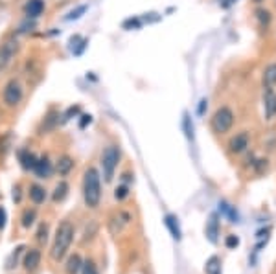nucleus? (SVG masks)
Wrapping results in <instances>:
<instances>
[{"instance_id": "obj_7", "label": "nucleus", "mask_w": 276, "mask_h": 274, "mask_svg": "<svg viewBox=\"0 0 276 274\" xmlns=\"http://www.w3.org/2000/svg\"><path fill=\"white\" fill-rule=\"evenodd\" d=\"M262 105H264L265 120H275L276 118V91L275 87H264L262 91Z\"/></svg>"}, {"instance_id": "obj_20", "label": "nucleus", "mask_w": 276, "mask_h": 274, "mask_svg": "<svg viewBox=\"0 0 276 274\" xmlns=\"http://www.w3.org/2000/svg\"><path fill=\"white\" fill-rule=\"evenodd\" d=\"M144 26V22H142V17H138V15H135V17H127L124 22H122V28L124 30H140Z\"/></svg>"}, {"instance_id": "obj_33", "label": "nucleus", "mask_w": 276, "mask_h": 274, "mask_svg": "<svg viewBox=\"0 0 276 274\" xmlns=\"http://www.w3.org/2000/svg\"><path fill=\"white\" fill-rule=\"evenodd\" d=\"M206 109H208V99H206V97H203V99L199 101L197 114H199V116H204V112H206Z\"/></svg>"}, {"instance_id": "obj_17", "label": "nucleus", "mask_w": 276, "mask_h": 274, "mask_svg": "<svg viewBox=\"0 0 276 274\" xmlns=\"http://www.w3.org/2000/svg\"><path fill=\"white\" fill-rule=\"evenodd\" d=\"M254 15H256V20L260 22V28L267 30L271 24V20H273V13H271L267 7H256Z\"/></svg>"}, {"instance_id": "obj_6", "label": "nucleus", "mask_w": 276, "mask_h": 274, "mask_svg": "<svg viewBox=\"0 0 276 274\" xmlns=\"http://www.w3.org/2000/svg\"><path fill=\"white\" fill-rule=\"evenodd\" d=\"M18 50H20V44H18L17 37H9L4 43L0 44V70L4 72L18 55Z\"/></svg>"}, {"instance_id": "obj_23", "label": "nucleus", "mask_w": 276, "mask_h": 274, "mask_svg": "<svg viewBox=\"0 0 276 274\" xmlns=\"http://www.w3.org/2000/svg\"><path fill=\"white\" fill-rule=\"evenodd\" d=\"M166 226L169 228V232H171V236H173L175 239H180V228H179V223H177V217L175 215H166Z\"/></svg>"}, {"instance_id": "obj_21", "label": "nucleus", "mask_w": 276, "mask_h": 274, "mask_svg": "<svg viewBox=\"0 0 276 274\" xmlns=\"http://www.w3.org/2000/svg\"><path fill=\"white\" fill-rule=\"evenodd\" d=\"M83 262H81V258L78 254H74V256L68 258V262H66V273L68 274H78L79 269H81Z\"/></svg>"}, {"instance_id": "obj_19", "label": "nucleus", "mask_w": 276, "mask_h": 274, "mask_svg": "<svg viewBox=\"0 0 276 274\" xmlns=\"http://www.w3.org/2000/svg\"><path fill=\"white\" fill-rule=\"evenodd\" d=\"M68 184L65 183V181H61L57 186H55L54 189V195H52V199H54V202H61V201H65V197L68 195Z\"/></svg>"}, {"instance_id": "obj_30", "label": "nucleus", "mask_w": 276, "mask_h": 274, "mask_svg": "<svg viewBox=\"0 0 276 274\" xmlns=\"http://www.w3.org/2000/svg\"><path fill=\"white\" fill-rule=\"evenodd\" d=\"M81 274H98L96 265L92 262H85L83 265H81Z\"/></svg>"}, {"instance_id": "obj_13", "label": "nucleus", "mask_w": 276, "mask_h": 274, "mask_svg": "<svg viewBox=\"0 0 276 274\" xmlns=\"http://www.w3.org/2000/svg\"><path fill=\"white\" fill-rule=\"evenodd\" d=\"M37 159H39V157H35L30 149H20V151H18V162L22 166V170H26V171H33Z\"/></svg>"}, {"instance_id": "obj_24", "label": "nucleus", "mask_w": 276, "mask_h": 274, "mask_svg": "<svg viewBox=\"0 0 276 274\" xmlns=\"http://www.w3.org/2000/svg\"><path fill=\"white\" fill-rule=\"evenodd\" d=\"M182 131H184L188 140H193V122H192V118H190L188 112L182 114Z\"/></svg>"}, {"instance_id": "obj_5", "label": "nucleus", "mask_w": 276, "mask_h": 274, "mask_svg": "<svg viewBox=\"0 0 276 274\" xmlns=\"http://www.w3.org/2000/svg\"><path fill=\"white\" fill-rule=\"evenodd\" d=\"M120 159H122V153L118 146H114L113 144V146H107L103 149L100 164H102V173H103L105 183H113L114 171H116V168L120 164Z\"/></svg>"}, {"instance_id": "obj_35", "label": "nucleus", "mask_w": 276, "mask_h": 274, "mask_svg": "<svg viewBox=\"0 0 276 274\" xmlns=\"http://www.w3.org/2000/svg\"><path fill=\"white\" fill-rule=\"evenodd\" d=\"M13 201L20 202V186H15V188H13Z\"/></svg>"}, {"instance_id": "obj_28", "label": "nucleus", "mask_w": 276, "mask_h": 274, "mask_svg": "<svg viewBox=\"0 0 276 274\" xmlns=\"http://www.w3.org/2000/svg\"><path fill=\"white\" fill-rule=\"evenodd\" d=\"M219 258H210V262L206 263V273L208 274H219Z\"/></svg>"}, {"instance_id": "obj_14", "label": "nucleus", "mask_w": 276, "mask_h": 274, "mask_svg": "<svg viewBox=\"0 0 276 274\" xmlns=\"http://www.w3.org/2000/svg\"><path fill=\"white\" fill-rule=\"evenodd\" d=\"M262 83L264 87H276V61L265 65L262 70Z\"/></svg>"}, {"instance_id": "obj_16", "label": "nucleus", "mask_w": 276, "mask_h": 274, "mask_svg": "<svg viewBox=\"0 0 276 274\" xmlns=\"http://www.w3.org/2000/svg\"><path fill=\"white\" fill-rule=\"evenodd\" d=\"M28 195H30L33 204H42V202L46 201V189L39 186V184H31L30 189H28Z\"/></svg>"}, {"instance_id": "obj_4", "label": "nucleus", "mask_w": 276, "mask_h": 274, "mask_svg": "<svg viewBox=\"0 0 276 274\" xmlns=\"http://www.w3.org/2000/svg\"><path fill=\"white\" fill-rule=\"evenodd\" d=\"M24 99V87L18 78H9L2 89V105L6 109H17Z\"/></svg>"}, {"instance_id": "obj_37", "label": "nucleus", "mask_w": 276, "mask_h": 274, "mask_svg": "<svg viewBox=\"0 0 276 274\" xmlns=\"http://www.w3.org/2000/svg\"><path fill=\"white\" fill-rule=\"evenodd\" d=\"M234 2H238V0H225V2H221V6L223 7H230L232 4H234Z\"/></svg>"}, {"instance_id": "obj_12", "label": "nucleus", "mask_w": 276, "mask_h": 274, "mask_svg": "<svg viewBox=\"0 0 276 274\" xmlns=\"http://www.w3.org/2000/svg\"><path fill=\"white\" fill-rule=\"evenodd\" d=\"M54 170L59 173L61 177H66L74 170V159L70 155H61L59 159H57V162H55Z\"/></svg>"}, {"instance_id": "obj_3", "label": "nucleus", "mask_w": 276, "mask_h": 274, "mask_svg": "<svg viewBox=\"0 0 276 274\" xmlns=\"http://www.w3.org/2000/svg\"><path fill=\"white\" fill-rule=\"evenodd\" d=\"M74 239V226L68 223V221H63L57 230H55V239H54V245H52V258L55 262H61L65 258L66 250L70 247Z\"/></svg>"}, {"instance_id": "obj_32", "label": "nucleus", "mask_w": 276, "mask_h": 274, "mask_svg": "<svg viewBox=\"0 0 276 274\" xmlns=\"http://www.w3.org/2000/svg\"><path fill=\"white\" fill-rule=\"evenodd\" d=\"M225 245H227L228 249H236V247L240 245V238H238V236H228V238L225 239Z\"/></svg>"}, {"instance_id": "obj_11", "label": "nucleus", "mask_w": 276, "mask_h": 274, "mask_svg": "<svg viewBox=\"0 0 276 274\" xmlns=\"http://www.w3.org/2000/svg\"><path fill=\"white\" fill-rule=\"evenodd\" d=\"M33 173H35L39 179H50V175L54 173V166L50 162V159L44 155V157H39L35 162V168H33Z\"/></svg>"}, {"instance_id": "obj_9", "label": "nucleus", "mask_w": 276, "mask_h": 274, "mask_svg": "<svg viewBox=\"0 0 276 274\" xmlns=\"http://www.w3.org/2000/svg\"><path fill=\"white\" fill-rule=\"evenodd\" d=\"M59 110H55V109H50L48 112H46V116L42 118V122H41V127H39V134H48L50 131H54L57 125H59Z\"/></svg>"}, {"instance_id": "obj_31", "label": "nucleus", "mask_w": 276, "mask_h": 274, "mask_svg": "<svg viewBox=\"0 0 276 274\" xmlns=\"http://www.w3.org/2000/svg\"><path fill=\"white\" fill-rule=\"evenodd\" d=\"M90 123H92V116H90V114H81V116H79V129L89 127Z\"/></svg>"}, {"instance_id": "obj_34", "label": "nucleus", "mask_w": 276, "mask_h": 274, "mask_svg": "<svg viewBox=\"0 0 276 274\" xmlns=\"http://www.w3.org/2000/svg\"><path fill=\"white\" fill-rule=\"evenodd\" d=\"M46 234H48V226L41 225V228H39V234H37V239H39L41 243H44V241H46Z\"/></svg>"}, {"instance_id": "obj_29", "label": "nucleus", "mask_w": 276, "mask_h": 274, "mask_svg": "<svg viewBox=\"0 0 276 274\" xmlns=\"http://www.w3.org/2000/svg\"><path fill=\"white\" fill-rule=\"evenodd\" d=\"M127 195H129V186H127V184H122V186H118V188L114 189V197H116L118 201H124Z\"/></svg>"}, {"instance_id": "obj_10", "label": "nucleus", "mask_w": 276, "mask_h": 274, "mask_svg": "<svg viewBox=\"0 0 276 274\" xmlns=\"http://www.w3.org/2000/svg\"><path fill=\"white\" fill-rule=\"evenodd\" d=\"M44 7H46V2H44V0H26L22 11H24L26 18L35 20V18H39L42 13H44Z\"/></svg>"}, {"instance_id": "obj_36", "label": "nucleus", "mask_w": 276, "mask_h": 274, "mask_svg": "<svg viewBox=\"0 0 276 274\" xmlns=\"http://www.w3.org/2000/svg\"><path fill=\"white\" fill-rule=\"evenodd\" d=\"M4 225H6V210L0 208V230L4 228Z\"/></svg>"}, {"instance_id": "obj_1", "label": "nucleus", "mask_w": 276, "mask_h": 274, "mask_svg": "<svg viewBox=\"0 0 276 274\" xmlns=\"http://www.w3.org/2000/svg\"><path fill=\"white\" fill-rule=\"evenodd\" d=\"M83 199L89 208H98L102 201V177L96 168H87L83 175Z\"/></svg>"}, {"instance_id": "obj_38", "label": "nucleus", "mask_w": 276, "mask_h": 274, "mask_svg": "<svg viewBox=\"0 0 276 274\" xmlns=\"http://www.w3.org/2000/svg\"><path fill=\"white\" fill-rule=\"evenodd\" d=\"M252 2H254L256 6H260V4H264V0H252Z\"/></svg>"}, {"instance_id": "obj_8", "label": "nucleus", "mask_w": 276, "mask_h": 274, "mask_svg": "<svg viewBox=\"0 0 276 274\" xmlns=\"http://www.w3.org/2000/svg\"><path fill=\"white\" fill-rule=\"evenodd\" d=\"M251 146V134L249 131H240V133H236L230 140H228V153H232V155H241V153H245Z\"/></svg>"}, {"instance_id": "obj_15", "label": "nucleus", "mask_w": 276, "mask_h": 274, "mask_svg": "<svg viewBox=\"0 0 276 274\" xmlns=\"http://www.w3.org/2000/svg\"><path fill=\"white\" fill-rule=\"evenodd\" d=\"M39 265H41V252L37 249L28 250L24 256V269L31 273V271H35Z\"/></svg>"}, {"instance_id": "obj_22", "label": "nucleus", "mask_w": 276, "mask_h": 274, "mask_svg": "<svg viewBox=\"0 0 276 274\" xmlns=\"http://www.w3.org/2000/svg\"><path fill=\"white\" fill-rule=\"evenodd\" d=\"M87 9H89V6L87 4H81V6H76L74 9H70V11L66 13V17H65V20H78V18H81L87 13Z\"/></svg>"}, {"instance_id": "obj_26", "label": "nucleus", "mask_w": 276, "mask_h": 274, "mask_svg": "<svg viewBox=\"0 0 276 274\" xmlns=\"http://www.w3.org/2000/svg\"><path fill=\"white\" fill-rule=\"evenodd\" d=\"M78 114H81V107H79V105H72V107H68L65 114L61 116V118H63V120H61V123H66L68 120L76 118Z\"/></svg>"}, {"instance_id": "obj_39", "label": "nucleus", "mask_w": 276, "mask_h": 274, "mask_svg": "<svg viewBox=\"0 0 276 274\" xmlns=\"http://www.w3.org/2000/svg\"><path fill=\"white\" fill-rule=\"evenodd\" d=\"M0 74H2V70H0Z\"/></svg>"}, {"instance_id": "obj_25", "label": "nucleus", "mask_w": 276, "mask_h": 274, "mask_svg": "<svg viewBox=\"0 0 276 274\" xmlns=\"http://www.w3.org/2000/svg\"><path fill=\"white\" fill-rule=\"evenodd\" d=\"M206 236H208V239H210L212 243H216L217 241V217L216 215H212L210 221H208V226H206Z\"/></svg>"}, {"instance_id": "obj_27", "label": "nucleus", "mask_w": 276, "mask_h": 274, "mask_svg": "<svg viewBox=\"0 0 276 274\" xmlns=\"http://www.w3.org/2000/svg\"><path fill=\"white\" fill-rule=\"evenodd\" d=\"M35 210H26L24 213H22V226H26V228H30L31 225H33V221H35Z\"/></svg>"}, {"instance_id": "obj_18", "label": "nucleus", "mask_w": 276, "mask_h": 274, "mask_svg": "<svg viewBox=\"0 0 276 274\" xmlns=\"http://www.w3.org/2000/svg\"><path fill=\"white\" fill-rule=\"evenodd\" d=\"M70 48H72V54L76 55V57H79V55H83V52L87 50V46H89V39H81L79 35L72 37L70 39Z\"/></svg>"}, {"instance_id": "obj_2", "label": "nucleus", "mask_w": 276, "mask_h": 274, "mask_svg": "<svg viewBox=\"0 0 276 274\" xmlns=\"http://www.w3.org/2000/svg\"><path fill=\"white\" fill-rule=\"evenodd\" d=\"M236 123V112L228 105H219L214 114L210 118V129L212 133L217 134V136H223L232 131Z\"/></svg>"}]
</instances>
